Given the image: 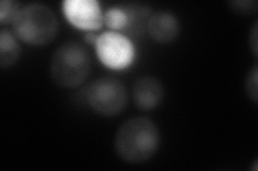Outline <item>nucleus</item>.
<instances>
[{
  "label": "nucleus",
  "instance_id": "f257e3e1",
  "mask_svg": "<svg viewBox=\"0 0 258 171\" xmlns=\"http://www.w3.org/2000/svg\"><path fill=\"white\" fill-rule=\"evenodd\" d=\"M160 145L157 125L147 117H134L118 127L114 136L116 155L129 164H141L155 155Z\"/></svg>",
  "mask_w": 258,
  "mask_h": 171
},
{
  "label": "nucleus",
  "instance_id": "f03ea898",
  "mask_svg": "<svg viewBox=\"0 0 258 171\" xmlns=\"http://www.w3.org/2000/svg\"><path fill=\"white\" fill-rule=\"evenodd\" d=\"M92 71V58L86 47L76 41H68L54 51L50 61V77L63 89L83 85Z\"/></svg>",
  "mask_w": 258,
  "mask_h": 171
},
{
  "label": "nucleus",
  "instance_id": "7ed1b4c3",
  "mask_svg": "<svg viewBox=\"0 0 258 171\" xmlns=\"http://www.w3.org/2000/svg\"><path fill=\"white\" fill-rule=\"evenodd\" d=\"M12 25L14 35L31 46L47 45L58 32L57 16L47 6L39 3L22 7Z\"/></svg>",
  "mask_w": 258,
  "mask_h": 171
},
{
  "label": "nucleus",
  "instance_id": "20e7f679",
  "mask_svg": "<svg viewBox=\"0 0 258 171\" xmlns=\"http://www.w3.org/2000/svg\"><path fill=\"white\" fill-rule=\"evenodd\" d=\"M90 107L100 116L115 117L128 102V92L122 81L112 77L97 78L87 86L85 93Z\"/></svg>",
  "mask_w": 258,
  "mask_h": 171
},
{
  "label": "nucleus",
  "instance_id": "39448f33",
  "mask_svg": "<svg viewBox=\"0 0 258 171\" xmlns=\"http://www.w3.org/2000/svg\"><path fill=\"white\" fill-rule=\"evenodd\" d=\"M97 57L104 67L124 70L131 67L136 58V48L126 35L116 31H104L94 45Z\"/></svg>",
  "mask_w": 258,
  "mask_h": 171
},
{
  "label": "nucleus",
  "instance_id": "423d86ee",
  "mask_svg": "<svg viewBox=\"0 0 258 171\" xmlns=\"http://www.w3.org/2000/svg\"><path fill=\"white\" fill-rule=\"evenodd\" d=\"M62 12L71 25L81 30L96 31L103 25V11L97 0H64Z\"/></svg>",
  "mask_w": 258,
  "mask_h": 171
},
{
  "label": "nucleus",
  "instance_id": "0eeeda50",
  "mask_svg": "<svg viewBox=\"0 0 258 171\" xmlns=\"http://www.w3.org/2000/svg\"><path fill=\"white\" fill-rule=\"evenodd\" d=\"M165 96L160 81L155 77L143 76L136 81L133 88L135 105L141 110L148 111L157 108Z\"/></svg>",
  "mask_w": 258,
  "mask_h": 171
},
{
  "label": "nucleus",
  "instance_id": "6e6552de",
  "mask_svg": "<svg viewBox=\"0 0 258 171\" xmlns=\"http://www.w3.org/2000/svg\"><path fill=\"white\" fill-rule=\"evenodd\" d=\"M147 31L155 42L168 44L173 42L179 36L180 23L172 13L158 11L151 15Z\"/></svg>",
  "mask_w": 258,
  "mask_h": 171
},
{
  "label": "nucleus",
  "instance_id": "1a4fd4ad",
  "mask_svg": "<svg viewBox=\"0 0 258 171\" xmlns=\"http://www.w3.org/2000/svg\"><path fill=\"white\" fill-rule=\"evenodd\" d=\"M123 7L128 15V27L124 32V35H143L144 31L147 30L148 22L152 15L151 8L137 4L123 5Z\"/></svg>",
  "mask_w": 258,
  "mask_h": 171
},
{
  "label": "nucleus",
  "instance_id": "9d476101",
  "mask_svg": "<svg viewBox=\"0 0 258 171\" xmlns=\"http://www.w3.org/2000/svg\"><path fill=\"white\" fill-rule=\"evenodd\" d=\"M21 45L16 36L10 30L0 31V66L3 69L11 67L19 60L21 56Z\"/></svg>",
  "mask_w": 258,
  "mask_h": 171
},
{
  "label": "nucleus",
  "instance_id": "9b49d317",
  "mask_svg": "<svg viewBox=\"0 0 258 171\" xmlns=\"http://www.w3.org/2000/svg\"><path fill=\"white\" fill-rule=\"evenodd\" d=\"M103 25L111 31H120L124 35L128 27V15L123 6L111 7L103 12Z\"/></svg>",
  "mask_w": 258,
  "mask_h": 171
},
{
  "label": "nucleus",
  "instance_id": "f8f14e48",
  "mask_svg": "<svg viewBox=\"0 0 258 171\" xmlns=\"http://www.w3.org/2000/svg\"><path fill=\"white\" fill-rule=\"evenodd\" d=\"M21 9V4L18 2H14V0H2L0 2V23L3 25L13 24Z\"/></svg>",
  "mask_w": 258,
  "mask_h": 171
},
{
  "label": "nucleus",
  "instance_id": "ddd939ff",
  "mask_svg": "<svg viewBox=\"0 0 258 171\" xmlns=\"http://www.w3.org/2000/svg\"><path fill=\"white\" fill-rule=\"evenodd\" d=\"M229 9L240 15H253L258 11L257 0H230Z\"/></svg>",
  "mask_w": 258,
  "mask_h": 171
},
{
  "label": "nucleus",
  "instance_id": "4468645a",
  "mask_svg": "<svg viewBox=\"0 0 258 171\" xmlns=\"http://www.w3.org/2000/svg\"><path fill=\"white\" fill-rule=\"evenodd\" d=\"M244 89L249 100L254 103L258 102V67L257 64L249 70L245 79Z\"/></svg>",
  "mask_w": 258,
  "mask_h": 171
},
{
  "label": "nucleus",
  "instance_id": "2eb2a0df",
  "mask_svg": "<svg viewBox=\"0 0 258 171\" xmlns=\"http://www.w3.org/2000/svg\"><path fill=\"white\" fill-rule=\"evenodd\" d=\"M248 45H249V50H251L252 54L257 59L258 57V22L257 21L254 22L251 30H249Z\"/></svg>",
  "mask_w": 258,
  "mask_h": 171
},
{
  "label": "nucleus",
  "instance_id": "dca6fc26",
  "mask_svg": "<svg viewBox=\"0 0 258 171\" xmlns=\"http://www.w3.org/2000/svg\"><path fill=\"white\" fill-rule=\"evenodd\" d=\"M97 38H98V36L94 35L93 32H88V34H86V35H85V37H84V40L86 41V42H87L88 44L95 45L96 41H97Z\"/></svg>",
  "mask_w": 258,
  "mask_h": 171
},
{
  "label": "nucleus",
  "instance_id": "f3484780",
  "mask_svg": "<svg viewBox=\"0 0 258 171\" xmlns=\"http://www.w3.org/2000/svg\"><path fill=\"white\" fill-rule=\"evenodd\" d=\"M257 164H258V162H257V159L254 161V167H253V171H257Z\"/></svg>",
  "mask_w": 258,
  "mask_h": 171
}]
</instances>
